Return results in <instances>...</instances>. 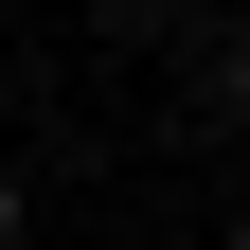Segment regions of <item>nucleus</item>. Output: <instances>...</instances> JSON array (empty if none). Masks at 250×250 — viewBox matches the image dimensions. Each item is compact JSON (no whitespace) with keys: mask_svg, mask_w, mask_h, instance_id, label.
<instances>
[{"mask_svg":"<svg viewBox=\"0 0 250 250\" xmlns=\"http://www.w3.org/2000/svg\"><path fill=\"white\" fill-rule=\"evenodd\" d=\"M0 250H18V179H0Z\"/></svg>","mask_w":250,"mask_h":250,"instance_id":"obj_1","label":"nucleus"},{"mask_svg":"<svg viewBox=\"0 0 250 250\" xmlns=\"http://www.w3.org/2000/svg\"><path fill=\"white\" fill-rule=\"evenodd\" d=\"M232 250H250V214H232Z\"/></svg>","mask_w":250,"mask_h":250,"instance_id":"obj_2","label":"nucleus"}]
</instances>
